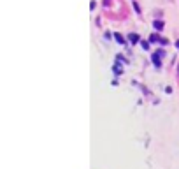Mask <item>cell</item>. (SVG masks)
<instances>
[{"instance_id":"obj_1","label":"cell","mask_w":179,"mask_h":169,"mask_svg":"<svg viewBox=\"0 0 179 169\" xmlns=\"http://www.w3.org/2000/svg\"><path fill=\"white\" fill-rule=\"evenodd\" d=\"M160 56H163V51L160 49L156 55H153V64L156 65V67H162V62H160Z\"/></svg>"},{"instance_id":"obj_2","label":"cell","mask_w":179,"mask_h":169,"mask_svg":"<svg viewBox=\"0 0 179 169\" xmlns=\"http://www.w3.org/2000/svg\"><path fill=\"white\" fill-rule=\"evenodd\" d=\"M114 37H116V41H118L119 44H125V39H123V37L119 35V34H114Z\"/></svg>"},{"instance_id":"obj_5","label":"cell","mask_w":179,"mask_h":169,"mask_svg":"<svg viewBox=\"0 0 179 169\" xmlns=\"http://www.w3.org/2000/svg\"><path fill=\"white\" fill-rule=\"evenodd\" d=\"M130 41H132V42H137V41H139V37H137L135 34H130Z\"/></svg>"},{"instance_id":"obj_6","label":"cell","mask_w":179,"mask_h":169,"mask_svg":"<svg viewBox=\"0 0 179 169\" xmlns=\"http://www.w3.org/2000/svg\"><path fill=\"white\" fill-rule=\"evenodd\" d=\"M114 72H116V74H121V67H119L118 64L114 65Z\"/></svg>"},{"instance_id":"obj_7","label":"cell","mask_w":179,"mask_h":169,"mask_svg":"<svg viewBox=\"0 0 179 169\" xmlns=\"http://www.w3.org/2000/svg\"><path fill=\"white\" fill-rule=\"evenodd\" d=\"M177 48H179V41H177Z\"/></svg>"},{"instance_id":"obj_3","label":"cell","mask_w":179,"mask_h":169,"mask_svg":"<svg viewBox=\"0 0 179 169\" xmlns=\"http://www.w3.org/2000/svg\"><path fill=\"white\" fill-rule=\"evenodd\" d=\"M154 28H156V30H162V28H163V23H162V21H154Z\"/></svg>"},{"instance_id":"obj_4","label":"cell","mask_w":179,"mask_h":169,"mask_svg":"<svg viewBox=\"0 0 179 169\" xmlns=\"http://www.w3.org/2000/svg\"><path fill=\"white\" fill-rule=\"evenodd\" d=\"M149 41H151V42H158V41H162V39H160L158 35H151V37H149Z\"/></svg>"}]
</instances>
